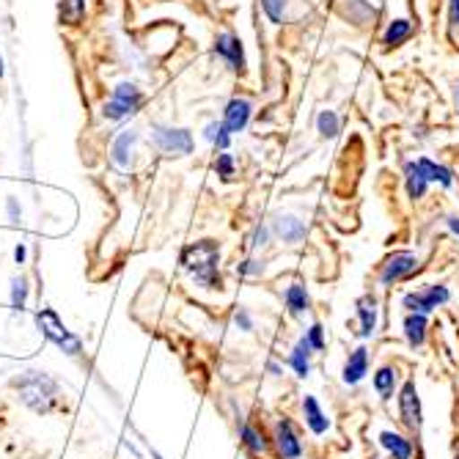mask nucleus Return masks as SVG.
<instances>
[{
  "mask_svg": "<svg viewBox=\"0 0 459 459\" xmlns=\"http://www.w3.org/2000/svg\"><path fill=\"white\" fill-rule=\"evenodd\" d=\"M12 385L20 394V402L36 415H50V412L61 410V404H64V391H61L58 380L41 368L22 371L20 377L12 380Z\"/></svg>",
  "mask_w": 459,
  "mask_h": 459,
  "instance_id": "obj_1",
  "label": "nucleus"
},
{
  "mask_svg": "<svg viewBox=\"0 0 459 459\" xmlns=\"http://www.w3.org/2000/svg\"><path fill=\"white\" fill-rule=\"evenodd\" d=\"M179 264L190 273L193 283L206 291H221L223 275H221V245L215 239H198L182 247Z\"/></svg>",
  "mask_w": 459,
  "mask_h": 459,
  "instance_id": "obj_2",
  "label": "nucleus"
},
{
  "mask_svg": "<svg viewBox=\"0 0 459 459\" xmlns=\"http://www.w3.org/2000/svg\"><path fill=\"white\" fill-rule=\"evenodd\" d=\"M396 410H399V424L404 427V432L410 437H419L424 429V407H421V396H419V385H415L412 377H407L399 391H396Z\"/></svg>",
  "mask_w": 459,
  "mask_h": 459,
  "instance_id": "obj_3",
  "label": "nucleus"
},
{
  "mask_svg": "<svg viewBox=\"0 0 459 459\" xmlns=\"http://www.w3.org/2000/svg\"><path fill=\"white\" fill-rule=\"evenodd\" d=\"M36 325H39V330H41V336H45L50 344H56L64 355H69V358H80V355H82V342H80V339L74 336V333L58 319L56 311L41 308V311L36 314Z\"/></svg>",
  "mask_w": 459,
  "mask_h": 459,
  "instance_id": "obj_4",
  "label": "nucleus"
},
{
  "mask_svg": "<svg viewBox=\"0 0 459 459\" xmlns=\"http://www.w3.org/2000/svg\"><path fill=\"white\" fill-rule=\"evenodd\" d=\"M270 440H273L278 459H303V454H306L303 435L289 415H278L273 424V432H270Z\"/></svg>",
  "mask_w": 459,
  "mask_h": 459,
  "instance_id": "obj_5",
  "label": "nucleus"
},
{
  "mask_svg": "<svg viewBox=\"0 0 459 459\" xmlns=\"http://www.w3.org/2000/svg\"><path fill=\"white\" fill-rule=\"evenodd\" d=\"M446 303H451V289L446 283H429L424 289L407 291V295L402 298V308L407 314H424V316L443 308Z\"/></svg>",
  "mask_w": 459,
  "mask_h": 459,
  "instance_id": "obj_6",
  "label": "nucleus"
},
{
  "mask_svg": "<svg viewBox=\"0 0 459 459\" xmlns=\"http://www.w3.org/2000/svg\"><path fill=\"white\" fill-rule=\"evenodd\" d=\"M421 270V259L412 254V250H396V254H391L380 270H377V281L380 286H396L407 278H412L415 273Z\"/></svg>",
  "mask_w": 459,
  "mask_h": 459,
  "instance_id": "obj_7",
  "label": "nucleus"
},
{
  "mask_svg": "<svg viewBox=\"0 0 459 459\" xmlns=\"http://www.w3.org/2000/svg\"><path fill=\"white\" fill-rule=\"evenodd\" d=\"M152 141L154 146L169 154V157H187L193 154V135L182 127H165V124H154L152 127Z\"/></svg>",
  "mask_w": 459,
  "mask_h": 459,
  "instance_id": "obj_8",
  "label": "nucleus"
},
{
  "mask_svg": "<svg viewBox=\"0 0 459 459\" xmlns=\"http://www.w3.org/2000/svg\"><path fill=\"white\" fill-rule=\"evenodd\" d=\"M141 105H143V94L135 82H118L110 94V100L105 102V116L118 121V118H127V116L138 113Z\"/></svg>",
  "mask_w": 459,
  "mask_h": 459,
  "instance_id": "obj_9",
  "label": "nucleus"
},
{
  "mask_svg": "<svg viewBox=\"0 0 459 459\" xmlns=\"http://www.w3.org/2000/svg\"><path fill=\"white\" fill-rule=\"evenodd\" d=\"M377 298L371 295H360L355 300V336L358 339H371L374 333H377V316H380V308H377Z\"/></svg>",
  "mask_w": 459,
  "mask_h": 459,
  "instance_id": "obj_10",
  "label": "nucleus"
},
{
  "mask_svg": "<svg viewBox=\"0 0 459 459\" xmlns=\"http://www.w3.org/2000/svg\"><path fill=\"white\" fill-rule=\"evenodd\" d=\"M239 443H242V448H245L250 456H256V459L267 456L270 448H273V440H270V435L264 432V427H259V424H254V421H242V427H239Z\"/></svg>",
  "mask_w": 459,
  "mask_h": 459,
  "instance_id": "obj_11",
  "label": "nucleus"
},
{
  "mask_svg": "<svg viewBox=\"0 0 459 459\" xmlns=\"http://www.w3.org/2000/svg\"><path fill=\"white\" fill-rule=\"evenodd\" d=\"M135 146H138V133L135 130H124L113 146H110V162L121 174H127L133 169V160H135Z\"/></svg>",
  "mask_w": 459,
  "mask_h": 459,
  "instance_id": "obj_12",
  "label": "nucleus"
},
{
  "mask_svg": "<svg viewBox=\"0 0 459 459\" xmlns=\"http://www.w3.org/2000/svg\"><path fill=\"white\" fill-rule=\"evenodd\" d=\"M215 56L223 58L234 72H245V66H247V61H245V48H242L239 36H234V33H221V36L215 39Z\"/></svg>",
  "mask_w": 459,
  "mask_h": 459,
  "instance_id": "obj_13",
  "label": "nucleus"
},
{
  "mask_svg": "<svg viewBox=\"0 0 459 459\" xmlns=\"http://www.w3.org/2000/svg\"><path fill=\"white\" fill-rule=\"evenodd\" d=\"M250 116H254V105L242 97H234L226 102V110H223V127L237 135V133H245V127L250 124Z\"/></svg>",
  "mask_w": 459,
  "mask_h": 459,
  "instance_id": "obj_14",
  "label": "nucleus"
},
{
  "mask_svg": "<svg viewBox=\"0 0 459 459\" xmlns=\"http://www.w3.org/2000/svg\"><path fill=\"white\" fill-rule=\"evenodd\" d=\"M368 363H371L368 350H366L363 344L355 347V350L347 355L344 366H342V383H344V385H358V383H363V377L368 374Z\"/></svg>",
  "mask_w": 459,
  "mask_h": 459,
  "instance_id": "obj_15",
  "label": "nucleus"
},
{
  "mask_svg": "<svg viewBox=\"0 0 459 459\" xmlns=\"http://www.w3.org/2000/svg\"><path fill=\"white\" fill-rule=\"evenodd\" d=\"M273 234L278 237V239H283L286 245H300L303 239H306V234H308V229H306V223L298 218V215H278L275 221H273Z\"/></svg>",
  "mask_w": 459,
  "mask_h": 459,
  "instance_id": "obj_16",
  "label": "nucleus"
},
{
  "mask_svg": "<svg viewBox=\"0 0 459 459\" xmlns=\"http://www.w3.org/2000/svg\"><path fill=\"white\" fill-rule=\"evenodd\" d=\"M402 333H404V342L412 350H421L427 344V339H429V316H424V314H404Z\"/></svg>",
  "mask_w": 459,
  "mask_h": 459,
  "instance_id": "obj_17",
  "label": "nucleus"
},
{
  "mask_svg": "<svg viewBox=\"0 0 459 459\" xmlns=\"http://www.w3.org/2000/svg\"><path fill=\"white\" fill-rule=\"evenodd\" d=\"M303 421H306V427L311 429V435H316V437H322V435L330 432V419H327V412L322 410L319 399L311 396V394L303 396Z\"/></svg>",
  "mask_w": 459,
  "mask_h": 459,
  "instance_id": "obj_18",
  "label": "nucleus"
},
{
  "mask_svg": "<svg viewBox=\"0 0 459 459\" xmlns=\"http://www.w3.org/2000/svg\"><path fill=\"white\" fill-rule=\"evenodd\" d=\"M371 385H374V391H377V396L383 402H391L396 396V391H399V368L394 363H383L377 371H374Z\"/></svg>",
  "mask_w": 459,
  "mask_h": 459,
  "instance_id": "obj_19",
  "label": "nucleus"
},
{
  "mask_svg": "<svg viewBox=\"0 0 459 459\" xmlns=\"http://www.w3.org/2000/svg\"><path fill=\"white\" fill-rule=\"evenodd\" d=\"M316 352L311 350V344L306 342V336H300L298 339V344L291 347V352H289V368L295 371V377L298 380H308L311 377V358H314Z\"/></svg>",
  "mask_w": 459,
  "mask_h": 459,
  "instance_id": "obj_20",
  "label": "nucleus"
},
{
  "mask_svg": "<svg viewBox=\"0 0 459 459\" xmlns=\"http://www.w3.org/2000/svg\"><path fill=\"white\" fill-rule=\"evenodd\" d=\"M404 190L410 201H421L429 190V179L424 177L419 160H410L404 162Z\"/></svg>",
  "mask_w": 459,
  "mask_h": 459,
  "instance_id": "obj_21",
  "label": "nucleus"
},
{
  "mask_svg": "<svg viewBox=\"0 0 459 459\" xmlns=\"http://www.w3.org/2000/svg\"><path fill=\"white\" fill-rule=\"evenodd\" d=\"M283 303H286L289 316L300 319L303 314H308V311H311V295H308L306 283L295 281L291 286H286V291H283Z\"/></svg>",
  "mask_w": 459,
  "mask_h": 459,
  "instance_id": "obj_22",
  "label": "nucleus"
},
{
  "mask_svg": "<svg viewBox=\"0 0 459 459\" xmlns=\"http://www.w3.org/2000/svg\"><path fill=\"white\" fill-rule=\"evenodd\" d=\"M380 446L388 451L391 459H412V454H415L412 437L402 435V432H394V429H383L380 432Z\"/></svg>",
  "mask_w": 459,
  "mask_h": 459,
  "instance_id": "obj_23",
  "label": "nucleus"
},
{
  "mask_svg": "<svg viewBox=\"0 0 459 459\" xmlns=\"http://www.w3.org/2000/svg\"><path fill=\"white\" fill-rule=\"evenodd\" d=\"M412 36V22L407 17H399V20H391L385 33H383V50H394V48H402L404 41Z\"/></svg>",
  "mask_w": 459,
  "mask_h": 459,
  "instance_id": "obj_24",
  "label": "nucleus"
},
{
  "mask_svg": "<svg viewBox=\"0 0 459 459\" xmlns=\"http://www.w3.org/2000/svg\"><path fill=\"white\" fill-rule=\"evenodd\" d=\"M419 165H421L424 177L429 179V185L437 182L440 187H454V174H451V169H446V165H440L429 157H419Z\"/></svg>",
  "mask_w": 459,
  "mask_h": 459,
  "instance_id": "obj_25",
  "label": "nucleus"
},
{
  "mask_svg": "<svg viewBox=\"0 0 459 459\" xmlns=\"http://www.w3.org/2000/svg\"><path fill=\"white\" fill-rule=\"evenodd\" d=\"M61 25H80L86 17V0H58Z\"/></svg>",
  "mask_w": 459,
  "mask_h": 459,
  "instance_id": "obj_26",
  "label": "nucleus"
},
{
  "mask_svg": "<svg viewBox=\"0 0 459 459\" xmlns=\"http://www.w3.org/2000/svg\"><path fill=\"white\" fill-rule=\"evenodd\" d=\"M316 133H319V138H325V141L336 138V135L342 133V118H339V113H336V110H322V113L316 116Z\"/></svg>",
  "mask_w": 459,
  "mask_h": 459,
  "instance_id": "obj_27",
  "label": "nucleus"
},
{
  "mask_svg": "<svg viewBox=\"0 0 459 459\" xmlns=\"http://www.w3.org/2000/svg\"><path fill=\"white\" fill-rule=\"evenodd\" d=\"M204 138L210 141L212 146H218L221 152H226V149L231 146V133L223 127V121H210V124H206Z\"/></svg>",
  "mask_w": 459,
  "mask_h": 459,
  "instance_id": "obj_28",
  "label": "nucleus"
},
{
  "mask_svg": "<svg viewBox=\"0 0 459 459\" xmlns=\"http://www.w3.org/2000/svg\"><path fill=\"white\" fill-rule=\"evenodd\" d=\"M28 306V278L20 275V278H12V308L20 314L25 311Z\"/></svg>",
  "mask_w": 459,
  "mask_h": 459,
  "instance_id": "obj_29",
  "label": "nucleus"
},
{
  "mask_svg": "<svg viewBox=\"0 0 459 459\" xmlns=\"http://www.w3.org/2000/svg\"><path fill=\"white\" fill-rule=\"evenodd\" d=\"M262 9H264L267 20H270L273 25H283L286 9H289V0H262Z\"/></svg>",
  "mask_w": 459,
  "mask_h": 459,
  "instance_id": "obj_30",
  "label": "nucleus"
},
{
  "mask_svg": "<svg viewBox=\"0 0 459 459\" xmlns=\"http://www.w3.org/2000/svg\"><path fill=\"white\" fill-rule=\"evenodd\" d=\"M215 174H218L223 182H231V179H234V174H237V162H234V157H231L229 152H221V154H218V160H215Z\"/></svg>",
  "mask_w": 459,
  "mask_h": 459,
  "instance_id": "obj_31",
  "label": "nucleus"
},
{
  "mask_svg": "<svg viewBox=\"0 0 459 459\" xmlns=\"http://www.w3.org/2000/svg\"><path fill=\"white\" fill-rule=\"evenodd\" d=\"M303 336H306V342L311 344L314 352H325L327 339H325V325H322V322H314V325L303 333Z\"/></svg>",
  "mask_w": 459,
  "mask_h": 459,
  "instance_id": "obj_32",
  "label": "nucleus"
},
{
  "mask_svg": "<svg viewBox=\"0 0 459 459\" xmlns=\"http://www.w3.org/2000/svg\"><path fill=\"white\" fill-rule=\"evenodd\" d=\"M264 270H267V264H264L262 259H254V256L237 264V275H239V278H259Z\"/></svg>",
  "mask_w": 459,
  "mask_h": 459,
  "instance_id": "obj_33",
  "label": "nucleus"
},
{
  "mask_svg": "<svg viewBox=\"0 0 459 459\" xmlns=\"http://www.w3.org/2000/svg\"><path fill=\"white\" fill-rule=\"evenodd\" d=\"M270 234H273L270 226H256V231L250 234V250H262V247H267Z\"/></svg>",
  "mask_w": 459,
  "mask_h": 459,
  "instance_id": "obj_34",
  "label": "nucleus"
},
{
  "mask_svg": "<svg viewBox=\"0 0 459 459\" xmlns=\"http://www.w3.org/2000/svg\"><path fill=\"white\" fill-rule=\"evenodd\" d=\"M234 325H237L242 333H250V330L256 327V322H254V316H250L247 308H237V311H234Z\"/></svg>",
  "mask_w": 459,
  "mask_h": 459,
  "instance_id": "obj_35",
  "label": "nucleus"
},
{
  "mask_svg": "<svg viewBox=\"0 0 459 459\" xmlns=\"http://www.w3.org/2000/svg\"><path fill=\"white\" fill-rule=\"evenodd\" d=\"M448 25L459 28V0H448Z\"/></svg>",
  "mask_w": 459,
  "mask_h": 459,
  "instance_id": "obj_36",
  "label": "nucleus"
},
{
  "mask_svg": "<svg viewBox=\"0 0 459 459\" xmlns=\"http://www.w3.org/2000/svg\"><path fill=\"white\" fill-rule=\"evenodd\" d=\"M9 218H12V223H17L20 221V204H17V198H9Z\"/></svg>",
  "mask_w": 459,
  "mask_h": 459,
  "instance_id": "obj_37",
  "label": "nucleus"
},
{
  "mask_svg": "<svg viewBox=\"0 0 459 459\" xmlns=\"http://www.w3.org/2000/svg\"><path fill=\"white\" fill-rule=\"evenodd\" d=\"M267 371H270V377H283V366H281V363H275V360H270V363H267Z\"/></svg>",
  "mask_w": 459,
  "mask_h": 459,
  "instance_id": "obj_38",
  "label": "nucleus"
},
{
  "mask_svg": "<svg viewBox=\"0 0 459 459\" xmlns=\"http://www.w3.org/2000/svg\"><path fill=\"white\" fill-rule=\"evenodd\" d=\"M25 256H28V247H25V245H17V247H14V259H17V264H22Z\"/></svg>",
  "mask_w": 459,
  "mask_h": 459,
  "instance_id": "obj_39",
  "label": "nucleus"
},
{
  "mask_svg": "<svg viewBox=\"0 0 459 459\" xmlns=\"http://www.w3.org/2000/svg\"><path fill=\"white\" fill-rule=\"evenodd\" d=\"M446 226L459 237V218H456V215H448V218H446Z\"/></svg>",
  "mask_w": 459,
  "mask_h": 459,
  "instance_id": "obj_40",
  "label": "nucleus"
},
{
  "mask_svg": "<svg viewBox=\"0 0 459 459\" xmlns=\"http://www.w3.org/2000/svg\"><path fill=\"white\" fill-rule=\"evenodd\" d=\"M454 102H456V113H459V82H456V89H454Z\"/></svg>",
  "mask_w": 459,
  "mask_h": 459,
  "instance_id": "obj_41",
  "label": "nucleus"
},
{
  "mask_svg": "<svg viewBox=\"0 0 459 459\" xmlns=\"http://www.w3.org/2000/svg\"><path fill=\"white\" fill-rule=\"evenodd\" d=\"M0 77H4V58H0Z\"/></svg>",
  "mask_w": 459,
  "mask_h": 459,
  "instance_id": "obj_42",
  "label": "nucleus"
},
{
  "mask_svg": "<svg viewBox=\"0 0 459 459\" xmlns=\"http://www.w3.org/2000/svg\"><path fill=\"white\" fill-rule=\"evenodd\" d=\"M454 459H459V448H456V451H454Z\"/></svg>",
  "mask_w": 459,
  "mask_h": 459,
  "instance_id": "obj_43",
  "label": "nucleus"
}]
</instances>
